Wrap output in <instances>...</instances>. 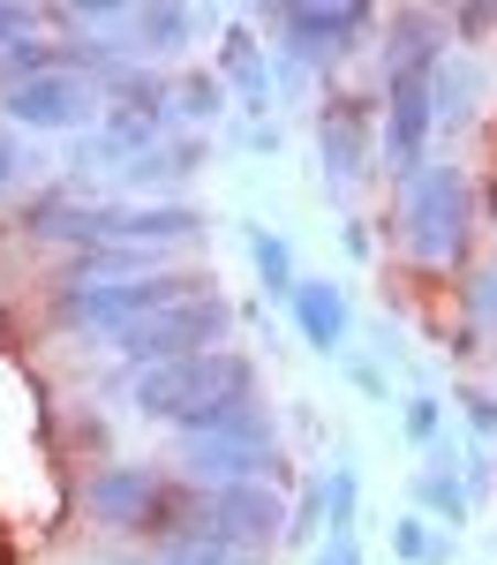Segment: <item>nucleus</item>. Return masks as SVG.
I'll return each mask as SVG.
<instances>
[{
	"label": "nucleus",
	"instance_id": "f257e3e1",
	"mask_svg": "<svg viewBox=\"0 0 497 565\" xmlns=\"http://www.w3.org/2000/svg\"><path fill=\"white\" fill-rule=\"evenodd\" d=\"M475 242V181L452 159H430L414 181H400V249L430 271L467 257Z\"/></svg>",
	"mask_w": 497,
	"mask_h": 565
},
{
	"label": "nucleus",
	"instance_id": "f03ea898",
	"mask_svg": "<svg viewBox=\"0 0 497 565\" xmlns=\"http://www.w3.org/2000/svg\"><path fill=\"white\" fill-rule=\"evenodd\" d=\"M257 392V362L241 348H212V354H181V362H151V370H129V399L143 423H188L219 399H241Z\"/></svg>",
	"mask_w": 497,
	"mask_h": 565
},
{
	"label": "nucleus",
	"instance_id": "7ed1b4c3",
	"mask_svg": "<svg viewBox=\"0 0 497 565\" xmlns=\"http://www.w3.org/2000/svg\"><path fill=\"white\" fill-rule=\"evenodd\" d=\"M188 295H212L204 271H129V279H68L61 287V324L90 332V340H114L121 324L151 317V309H174Z\"/></svg>",
	"mask_w": 497,
	"mask_h": 565
},
{
	"label": "nucleus",
	"instance_id": "20e7f679",
	"mask_svg": "<svg viewBox=\"0 0 497 565\" xmlns=\"http://www.w3.org/2000/svg\"><path fill=\"white\" fill-rule=\"evenodd\" d=\"M271 23V53H279V68H339L347 53H361V39L377 31V8H361V0H347V8H316V0H271V8H257Z\"/></svg>",
	"mask_w": 497,
	"mask_h": 565
},
{
	"label": "nucleus",
	"instance_id": "39448f33",
	"mask_svg": "<svg viewBox=\"0 0 497 565\" xmlns=\"http://www.w3.org/2000/svg\"><path fill=\"white\" fill-rule=\"evenodd\" d=\"M226 332H234V309H226V295L212 287V295H188V302H174V309H151V317L121 324V332H114V354H121L129 370H151V362H181V354L226 348Z\"/></svg>",
	"mask_w": 497,
	"mask_h": 565
},
{
	"label": "nucleus",
	"instance_id": "423d86ee",
	"mask_svg": "<svg viewBox=\"0 0 497 565\" xmlns=\"http://www.w3.org/2000/svg\"><path fill=\"white\" fill-rule=\"evenodd\" d=\"M196 527H212L234 551H271L287 543V490L279 482H234V490H196Z\"/></svg>",
	"mask_w": 497,
	"mask_h": 565
},
{
	"label": "nucleus",
	"instance_id": "0eeeda50",
	"mask_svg": "<svg viewBox=\"0 0 497 565\" xmlns=\"http://www.w3.org/2000/svg\"><path fill=\"white\" fill-rule=\"evenodd\" d=\"M430 136H437V121H430V76H392L385 106H377V167L392 174V189L430 167Z\"/></svg>",
	"mask_w": 497,
	"mask_h": 565
},
{
	"label": "nucleus",
	"instance_id": "6e6552de",
	"mask_svg": "<svg viewBox=\"0 0 497 565\" xmlns=\"http://www.w3.org/2000/svg\"><path fill=\"white\" fill-rule=\"evenodd\" d=\"M0 106H8L15 129H39V136H68L106 114V98H98V84L84 68H53V76H31V84H8Z\"/></svg>",
	"mask_w": 497,
	"mask_h": 565
},
{
	"label": "nucleus",
	"instance_id": "1a4fd4ad",
	"mask_svg": "<svg viewBox=\"0 0 497 565\" xmlns=\"http://www.w3.org/2000/svg\"><path fill=\"white\" fill-rule=\"evenodd\" d=\"M181 468L196 490H234V482H279L287 490L279 437H181Z\"/></svg>",
	"mask_w": 497,
	"mask_h": 565
},
{
	"label": "nucleus",
	"instance_id": "9d476101",
	"mask_svg": "<svg viewBox=\"0 0 497 565\" xmlns=\"http://www.w3.org/2000/svg\"><path fill=\"white\" fill-rule=\"evenodd\" d=\"M316 159H324V189H355L377 167V106L369 98H332L316 114Z\"/></svg>",
	"mask_w": 497,
	"mask_h": 565
},
{
	"label": "nucleus",
	"instance_id": "9b49d317",
	"mask_svg": "<svg viewBox=\"0 0 497 565\" xmlns=\"http://www.w3.org/2000/svg\"><path fill=\"white\" fill-rule=\"evenodd\" d=\"M212 76H219V90L249 114V121H271V98H279V90H271V45L249 31V15H234V23H226L219 68H212Z\"/></svg>",
	"mask_w": 497,
	"mask_h": 565
},
{
	"label": "nucleus",
	"instance_id": "f8f14e48",
	"mask_svg": "<svg viewBox=\"0 0 497 565\" xmlns=\"http://www.w3.org/2000/svg\"><path fill=\"white\" fill-rule=\"evenodd\" d=\"M377 23H385V84L392 76H430L452 53L445 15H430V8H400V15H377Z\"/></svg>",
	"mask_w": 497,
	"mask_h": 565
},
{
	"label": "nucleus",
	"instance_id": "ddd939ff",
	"mask_svg": "<svg viewBox=\"0 0 497 565\" xmlns=\"http://www.w3.org/2000/svg\"><path fill=\"white\" fill-rule=\"evenodd\" d=\"M287 317H294V332L310 340L316 354H347V332H355V302H347V287L339 279H302L294 295H287Z\"/></svg>",
	"mask_w": 497,
	"mask_h": 565
},
{
	"label": "nucleus",
	"instance_id": "4468645a",
	"mask_svg": "<svg viewBox=\"0 0 497 565\" xmlns=\"http://www.w3.org/2000/svg\"><path fill=\"white\" fill-rule=\"evenodd\" d=\"M196 23H204V15L181 8V0H166V8H129V23H121V53H129L136 68H159V61L188 53Z\"/></svg>",
	"mask_w": 497,
	"mask_h": 565
},
{
	"label": "nucleus",
	"instance_id": "2eb2a0df",
	"mask_svg": "<svg viewBox=\"0 0 497 565\" xmlns=\"http://www.w3.org/2000/svg\"><path fill=\"white\" fill-rule=\"evenodd\" d=\"M475 98H483V76H475V61L445 53V61L430 68V121H437V129H445V121H467V114H475Z\"/></svg>",
	"mask_w": 497,
	"mask_h": 565
},
{
	"label": "nucleus",
	"instance_id": "dca6fc26",
	"mask_svg": "<svg viewBox=\"0 0 497 565\" xmlns=\"http://www.w3.org/2000/svg\"><path fill=\"white\" fill-rule=\"evenodd\" d=\"M241 242H249V264H257V279H264V302H287V295L302 287L294 242H287V234H271V226H241Z\"/></svg>",
	"mask_w": 497,
	"mask_h": 565
},
{
	"label": "nucleus",
	"instance_id": "f3484780",
	"mask_svg": "<svg viewBox=\"0 0 497 565\" xmlns=\"http://www.w3.org/2000/svg\"><path fill=\"white\" fill-rule=\"evenodd\" d=\"M316 498H324V535H355V521H361V468H355V452H339V460L316 476Z\"/></svg>",
	"mask_w": 497,
	"mask_h": 565
},
{
	"label": "nucleus",
	"instance_id": "a211bd4d",
	"mask_svg": "<svg viewBox=\"0 0 497 565\" xmlns=\"http://www.w3.org/2000/svg\"><path fill=\"white\" fill-rule=\"evenodd\" d=\"M196 167H204V136H166L159 151L129 159V167H121V181H129V189H151V181H188Z\"/></svg>",
	"mask_w": 497,
	"mask_h": 565
},
{
	"label": "nucleus",
	"instance_id": "6ab92c4d",
	"mask_svg": "<svg viewBox=\"0 0 497 565\" xmlns=\"http://www.w3.org/2000/svg\"><path fill=\"white\" fill-rule=\"evenodd\" d=\"M166 106H174L181 121L212 129V121L226 114V90H219V76H212V68H188V76H174V84H166Z\"/></svg>",
	"mask_w": 497,
	"mask_h": 565
},
{
	"label": "nucleus",
	"instance_id": "aec40b11",
	"mask_svg": "<svg viewBox=\"0 0 497 565\" xmlns=\"http://www.w3.org/2000/svg\"><path fill=\"white\" fill-rule=\"evenodd\" d=\"M159 565H257V558L234 551V543H219L212 527H181V535L159 543Z\"/></svg>",
	"mask_w": 497,
	"mask_h": 565
},
{
	"label": "nucleus",
	"instance_id": "412c9836",
	"mask_svg": "<svg viewBox=\"0 0 497 565\" xmlns=\"http://www.w3.org/2000/svg\"><path fill=\"white\" fill-rule=\"evenodd\" d=\"M414 513H422V521H467V490H460V476H452V468H422V476H414Z\"/></svg>",
	"mask_w": 497,
	"mask_h": 565
},
{
	"label": "nucleus",
	"instance_id": "4be33fe9",
	"mask_svg": "<svg viewBox=\"0 0 497 565\" xmlns=\"http://www.w3.org/2000/svg\"><path fill=\"white\" fill-rule=\"evenodd\" d=\"M392 558L400 565H445V543H437V527L422 521V513H400L392 521Z\"/></svg>",
	"mask_w": 497,
	"mask_h": 565
},
{
	"label": "nucleus",
	"instance_id": "5701e85b",
	"mask_svg": "<svg viewBox=\"0 0 497 565\" xmlns=\"http://www.w3.org/2000/svg\"><path fill=\"white\" fill-rule=\"evenodd\" d=\"M400 437H407V445H422V452H430V445L445 437V407H437L430 392H414V399L400 407Z\"/></svg>",
	"mask_w": 497,
	"mask_h": 565
},
{
	"label": "nucleus",
	"instance_id": "b1692460",
	"mask_svg": "<svg viewBox=\"0 0 497 565\" xmlns=\"http://www.w3.org/2000/svg\"><path fill=\"white\" fill-rule=\"evenodd\" d=\"M287 543L294 551H310V543H324V498H316V482L287 505Z\"/></svg>",
	"mask_w": 497,
	"mask_h": 565
},
{
	"label": "nucleus",
	"instance_id": "393cba45",
	"mask_svg": "<svg viewBox=\"0 0 497 565\" xmlns=\"http://www.w3.org/2000/svg\"><path fill=\"white\" fill-rule=\"evenodd\" d=\"M460 415H467V430H475V437H497V392L460 385Z\"/></svg>",
	"mask_w": 497,
	"mask_h": 565
},
{
	"label": "nucleus",
	"instance_id": "a878e982",
	"mask_svg": "<svg viewBox=\"0 0 497 565\" xmlns=\"http://www.w3.org/2000/svg\"><path fill=\"white\" fill-rule=\"evenodd\" d=\"M339 370H347V377H355L369 399H392V385H385V370H377V362H361V354H339Z\"/></svg>",
	"mask_w": 497,
	"mask_h": 565
},
{
	"label": "nucleus",
	"instance_id": "bb28decb",
	"mask_svg": "<svg viewBox=\"0 0 497 565\" xmlns=\"http://www.w3.org/2000/svg\"><path fill=\"white\" fill-rule=\"evenodd\" d=\"M316 565H369L361 558V535H324L316 543Z\"/></svg>",
	"mask_w": 497,
	"mask_h": 565
},
{
	"label": "nucleus",
	"instance_id": "cd10ccee",
	"mask_svg": "<svg viewBox=\"0 0 497 565\" xmlns=\"http://www.w3.org/2000/svg\"><path fill=\"white\" fill-rule=\"evenodd\" d=\"M23 31H31V8H8V0H0V53L23 39Z\"/></svg>",
	"mask_w": 497,
	"mask_h": 565
},
{
	"label": "nucleus",
	"instance_id": "c85d7f7f",
	"mask_svg": "<svg viewBox=\"0 0 497 565\" xmlns=\"http://www.w3.org/2000/svg\"><path fill=\"white\" fill-rule=\"evenodd\" d=\"M241 143H249V151H279V129H271V121H241Z\"/></svg>",
	"mask_w": 497,
	"mask_h": 565
},
{
	"label": "nucleus",
	"instance_id": "c756f323",
	"mask_svg": "<svg viewBox=\"0 0 497 565\" xmlns=\"http://www.w3.org/2000/svg\"><path fill=\"white\" fill-rule=\"evenodd\" d=\"M8 181H15V143L0 136V196H8Z\"/></svg>",
	"mask_w": 497,
	"mask_h": 565
},
{
	"label": "nucleus",
	"instance_id": "7c9ffc66",
	"mask_svg": "<svg viewBox=\"0 0 497 565\" xmlns=\"http://www.w3.org/2000/svg\"><path fill=\"white\" fill-rule=\"evenodd\" d=\"M490 226H497V181H490Z\"/></svg>",
	"mask_w": 497,
	"mask_h": 565
}]
</instances>
